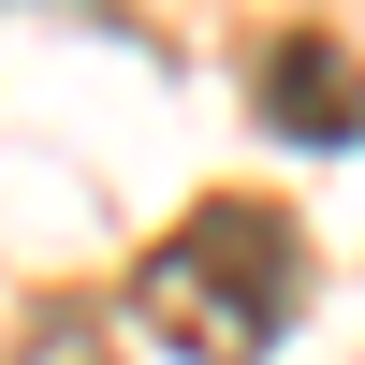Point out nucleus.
<instances>
[{
	"label": "nucleus",
	"mask_w": 365,
	"mask_h": 365,
	"mask_svg": "<svg viewBox=\"0 0 365 365\" xmlns=\"http://www.w3.org/2000/svg\"><path fill=\"white\" fill-rule=\"evenodd\" d=\"M249 103H263V132H292V146H365V58L336 29H278L263 73H249Z\"/></svg>",
	"instance_id": "2"
},
{
	"label": "nucleus",
	"mask_w": 365,
	"mask_h": 365,
	"mask_svg": "<svg viewBox=\"0 0 365 365\" xmlns=\"http://www.w3.org/2000/svg\"><path fill=\"white\" fill-rule=\"evenodd\" d=\"M307 307V234L278 220L263 190H205L161 249L132 263V322L175 365H263Z\"/></svg>",
	"instance_id": "1"
},
{
	"label": "nucleus",
	"mask_w": 365,
	"mask_h": 365,
	"mask_svg": "<svg viewBox=\"0 0 365 365\" xmlns=\"http://www.w3.org/2000/svg\"><path fill=\"white\" fill-rule=\"evenodd\" d=\"M0 365H103V307H73V292H44V307L15 322V351Z\"/></svg>",
	"instance_id": "3"
}]
</instances>
